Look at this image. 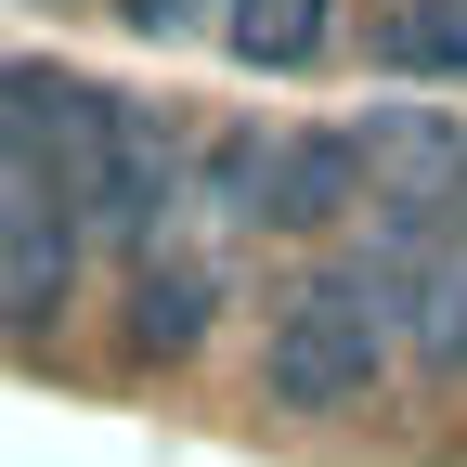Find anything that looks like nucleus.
Segmentation results:
<instances>
[{
	"mask_svg": "<svg viewBox=\"0 0 467 467\" xmlns=\"http://www.w3.org/2000/svg\"><path fill=\"white\" fill-rule=\"evenodd\" d=\"M389 364H402V337H389V273H377L364 247H337V260H312V273L273 299L260 402H273V416H350V402H377Z\"/></svg>",
	"mask_w": 467,
	"mask_h": 467,
	"instance_id": "1",
	"label": "nucleus"
},
{
	"mask_svg": "<svg viewBox=\"0 0 467 467\" xmlns=\"http://www.w3.org/2000/svg\"><path fill=\"white\" fill-rule=\"evenodd\" d=\"M78 195H91V247H117V260H156V247H169V221L195 208V143L169 130L156 104L104 91V104H91Z\"/></svg>",
	"mask_w": 467,
	"mask_h": 467,
	"instance_id": "2",
	"label": "nucleus"
},
{
	"mask_svg": "<svg viewBox=\"0 0 467 467\" xmlns=\"http://www.w3.org/2000/svg\"><path fill=\"white\" fill-rule=\"evenodd\" d=\"M91 273V195L78 182H0V337L52 350V325L78 312Z\"/></svg>",
	"mask_w": 467,
	"mask_h": 467,
	"instance_id": "3",
	"label": "nucleus"
},
{
	"mask_svg": "<svg viewBox=\"0 0 467 467\" xmlns=\"http://www.w3.org/2000/svg\"><path fill=\"white\" fill-rule=\"evenodd\" d=\"M221 325V247H156L117 273V364L130 377H169V364H195Z\"/></svg>",
	"mask_w": 467,
	"mask_h": 467,
	"instance_id": "4",
	"label": "nucleus"
},
{
	"mask_svg": "<svg viewBox=\"0 0 467 467\" xmlns=\"http://www.w3.org/2000/svg\"><path fill=\"white\" fill-rule=\"evenodd\" d=\"M364 143L350 130H285L273 143V208H260V234H337L350 208H364Z\"/></svg>",
	"mask_w": 467,
	"mask_h": 467,
	"instance_id": "5",
	"label": "nucleus"
},
{
	"mask_svg": "<svg viewBox=\"0 0 467 467\" xmlns=\"http://www.w3.org/2000/svg\"><path fill=\"white\" fill-rule=\"evenodd\" d=\"M273 143H285V130H260V117H234V130L195 143V208H208L221 234H260V208H273Z\"/></svg>",
	"mask_w": 467,
	"mask_h": 467,
	"instance_id": "6",
	"label": "nucleus"
},
{
	"mask_svg": "<svg viewBox=\"0 0 467 467\" xmlns=\"http://www.w3.org/2000/svg\"><path fill=\"white\" fill-rule=\"evenodd\" d=\"M221 39H234V66H260V78H299V66H325V39H337V0H221Z\"/></svg>",
	"mask_w": 467,
	"mask_h": 467,
	"instance_id": "7",
	"label": "nucleus"
},
{
	"mask_svg": "<svg viewBox=\"0 0 467 467\" xmlns=\"http://www.w3.org/2000/svg\"><path fill=\"white\" fill-rule=\"evenodd\" d=\"M364 52L377 78H467V0H389Z\"/></svg>",
	"mask_w": 467,
	"mask_h": 467,
	"instance_id": "8",
	"label": "nucleus"
},
{
	"mask_svg": "<svg viewBox=\"0 0 467 467\" xmlns=\"http://www.w3.org/2000/svg\"><path fill=\"white\" fill-rule=\"evenodd\" d=\"M117 26L130 39H195V26H221V0H117Z\"/></svg>",
	"mask_w": 467,
	"mask_h": 467,
	"instance_id": "9",
	"label": "nucleus"
},
{
	"mask_svg": "<svg viewBox=\"0 0 467 467\" xmlns=\"http://www.w3.org/2000/svg\"><path fill=\"white\" fill-rule=\"evenodd\" d=\"M441 208H454V234H467V156H454V182H441Z\"/></svg>",
	"mask_w": 467,
	"mask_h": 467,
	"instance_id": "10",
	"label": "nucleus"
}]
</instances>
